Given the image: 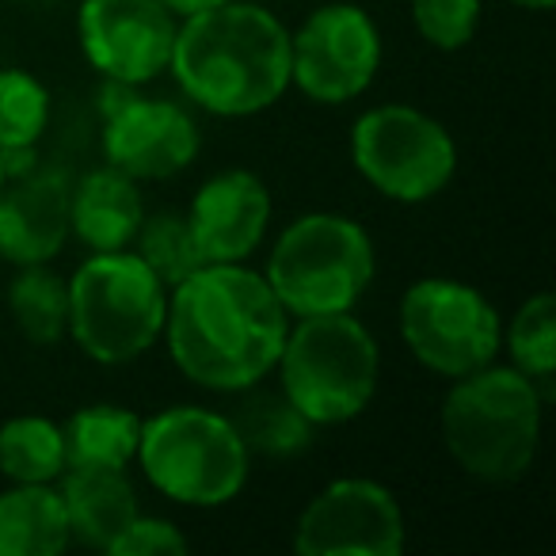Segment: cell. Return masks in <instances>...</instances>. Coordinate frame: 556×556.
Instances as JSON below:
<instances>
[{"instance_id": "obj_1", "label": "cell", "mask_w": 556, "mask_h": 556, "mask_svg": "<svg viewBox=\"0 0 556 556\" xmlns=\"http://www.w3.org/2000/svg\"><path fill=\"white\" fill-rule=\"evenodd\" d=\"M290 320L267 278L240 263H206L179 287L164 313L168 351L184 378L217 393H240L278 366Z\"/></svg>"}, {"instance_id": "obj_2", "label": "cell", "mask_w": 556, "mask_h": 556, "mask_svg": "<svg viewBox=\"0 0 556 556\" xmlns=\"http://www.w3.org/2000/svg\"><path fill=\"white\" fill-rule=\"evenodd\" d=\"M168 70L210 115H255L290 88V31L260 4L222 0L176 27Z\"/></svg>"}, {"instance_id": "obj_3", "label": "cell", "mask_w": 556, "mask_h": 556, "mask_svg": "<svg viewBox=\"0 0 556 556\" xmlns=\"http://www.w3.org/2000/svg\"><path fill=\"white\" fill-rule=\"evenodd\" d=\"M442 439L469 477L507 484L533 465L541 439L538 381L518 366H480L454 378L442 404Z\"/></svg>"}, {"instance_id": "obj_4", "label": "cell", "mask_w": 556, "mask_h": 556, "mask_svg": "<svg viewBox=\"0 0 556 556\" xmlns=\"http://www.w3.org/2000/svg\"><path fill=\"white\" fill-rule=\"evenodd\" d=\"M282 393L313 427L348 424L378 393L381 351L351 313L298 317L282 343Z\"/></svg>"}, {"instance_id": "obj_5", "label": "cell", "mask_w": 556, "mask_h": 556, "mask_svg": "<svg viewBox=\"0 0 556 556\" xmlns=\"http://www.w3.org/2000/svg\"><path fill=\"white\" fill-rule=\"evenodd\" d=\"M168 294L138 252H96L70 278V332L88 358L123 366L164 332Z\"/></svg>"}, {"instance_id": "obj_6", "label": "cell", "mask_w": 556, "mask_h": 556, "mask_svg": "<svg viewBox=\"0 0 556 556\" xmlns=\"http://www.w3.org/2000/svg\"><path fill=\"white\" fill-rule=\"evenodd\" d=\"M263 278L287 317L351 313L374 282V240L343 214H305L275 240Z\"/></svg>"}, {"instance_id": "obj_7", "label": "cell", "mask_w": 556, "mask_h": 556, "mask_svg": "<svg viewBox=\"0 0 556 556\" xmlns=\"http://www.w3.org/2000/svg\"><path fill=\"white\" fill-rule=\"evenodd\" d=\"M138 457L149 484L187 507H222L248 480V446L229 416L179 404L141 424Z\"/></svg>"}, {"instance_id": "obj_8", "label": "cell", "mask_w": 556, "mask_h": 556, "mask_svg": "<svg viewBox=\"0 0 556 556\" xmlns=\"http://www.w3.org/2000/svg\"><path fill=\"white\" fill-rule=\"evenodd\" d=\"M363 179L393 202H427L454 179L457 146L439 118L404 103L366 111L351 130Z\"/></svg>"}, {"instance_id": "obj_9", "label": "cell", "mask_w": 556, "mask_h": 556, "mask_svg": "<svg viewBox=\"0 0 556 556\" xmlns=\"http://www.w3.org/2000/svg\"><path fill=\"white\" fill-rule=\"evenodd\" d=\"M401 336L427 370L454 381L495 363L503 325L480 290L457 278H419L401 302Z\"/></svg>"}, {"instance_id": "obj_10", "label": "cell", "mask_w": 556, "mask_h": 556, "mask_svg": "<svg viewBox=\"0 0 556 556\" xmlns=\"http://www.w3.org/2000/svg\"><path fill=\"white\" fill-rule=\"evenodd\" d=\"M381 70V31L358 4H325L290 35V85L317 103H348Z\"/></svg>"}, {"instance_id": "obj_11", "label": "cell", "mask_w": 556, "mask_h": 556, "mask_svg": "<svg viewBox=\"0 0 556 556\" xmlns=\"http://www.w3.org/2000/svg\"><path fill=\"white\" fill-rule=\"evenodd\" d=\"M294 548L302 556H396L404 510L378 480H332L298 518Z\"/></svg>"}, {"instance_id": "obj_12", "label": "cell", "mask_w": 556, "mask_h": 556, "mask_svg": "<svg viewBox=\"0 0 556 556\" xmlns=\"http://www.w3.org/2000/svg\"><path fill=\"white\" fill-rule=\"evenodd\" d=\"M77 31L92 70L134 88L168 70L176 12L161 0H85Z\"/></svg>"}, {"instance_id": "obj_13", "label": "cell", "mask_w": 556, "mask_h": 556, "mask_svg": "<svg viewBox=\"0 0 556 556\" xmlns=\"http://www.w3.org/2000/svg\"><path fill=\"white\" fill-rule=\"evenodd\" d=\"M103 115V153L111 168L126 172L130 179H168L199 153V126L172 100L134 96L130 85L111 80Z\"/></svg>"}, {"instance_id": "obj_14", "label": "cell", "mask_w": 556, "mask_h": 556, "mask_svg": "<svg viewBox=\"0 0 556 556\" xmlns=\"http://www.w3.org/2000/svg\"><path fill=\"white\" fill-rule=\"evenodd\" d=\"M70 176L39 164L0 187V260L16 267L54 260L70 240Z\"/></svg>"}, {"instance_id": "obj_15", "label": "cell", "mask_w": 556, "mask_h": 556, "mask_svg": "<svg viewBox=\"0 0 556 556\" xmlns=\"http://www.w3.org/2000/svg\"><path fill=\"white\" fill-rule=\"evenodd\" d=\"M187 217L206 263H244L267 232L270 191L255 172L229 168L199 187Z\"/></svg>"}, {"instance_id": "obj_16", "label": "cell", "mask_w": 556, "mask_h": 556, "mask_svg": "<svg viewBox=\"0 0 556 556\" xmlns=\"http://www.w3.org/2000/svg\"><path fill=\"white\" fill-rule=\"evenodd\" d=\"M146 222L138 179L118 168H100L80 179L70 194V229L85 240L92 252H118L138 237Z\"/></svg>"}, {"instance_id": "obj_17", "label": "cell", "mask_w": 556, "mask_h": 556, "mask_svg": "<svg viewBox=\"0 0 556 556\" xmlns=\"http://www.w3.org/2000/svg\"><path fill=\"white\" fill-rule=\"evenodd\" d=\"M58 495L65 503L70 533H77L85 545L103 548V553L115 545V538L138 515V500H134V484L126 480V469L70 465V472H62Z\"/></svg>"}, {"instance_id": "obj_18", "label": "cell", "mask_w": 556, "mask_h": 556, "mask_svg": "<svg viewBox=\"0 0 556 556\" xmlns=\"http://www.w3.org/2000/svg\"><path fill=\"white\" fill-rule=\"evenodd\" d=\"M70 545V518L50 484H16L0 495V556H58Z\"/></svg>"}, {"instance_id": "obj_19", "label": "cell", "mask_w": 556, "mask_h": 556, "mask_svg": "<svg viewBox=\"0 0 556 556\" xmlns=\"http://www.w3.org/2000/svg\"><path fill=\"white\" fill-rule=\"evenodd\" d=\"M65 434V469L85 465V469H126L130 457H138L141 419L130 408L115 404H88L73 412Z\"/></svg>"}, {"instance_id": "obj_20", "label": "cell", "mask_w": 556, "mask_h": 556, "mask_svg": "<svg viewBox=\"0 0 556 556\" xmlns=\"http://www.w3.org/2000/svg\"><path fill=\"white\" fill-rule=\"evenodd\" d=\"M240 404L229 416L237 427L240 442L248 454H267V457H294L313 442V424L294 408L287 393H248L240 389Z\"/></svg>"}, {"instance_id": "obj_21", "label": "cell", "mask_w": 556, "mask_h": 556, "mask_svg": "<svg viewBox=\"0 0 556 556\" xmlns=\"http://www.w3.org/2000/svg\"><path fill=\"white\" fill-rule=\"evenodd\" d=\"M9 309L27 340L50 348L70 332V282L47 263L20 267L9 287Z\"/></svg>"}, {"instance_id": "obj_22", "label": "cell", "mask_w": 556, "mask_h": 556, "mask_svg": "<svg viewBox=\"0 0 556 556\" xmlns=\"http://www.w3.org/2000/svg\"><path fill=\"white\" fill-rule=\"evenodd\" d=\"M0 472L16 484H50L65 472V434L42 416H16L0 427Z\"/></svg>"}, {"instance_id": "obj_23", "label": "cell", "mask_w": 556, "mask_h": 556, "mask_svg": "<svg viewBox=\"0 0 556 556\" xmlns=\"http://www.w3.org/2000/svg\"><path fill=\"white\" fill-rule=\"evenodd\" d=\"M138 255L146 267L161 278V287H179L184 278H191L199 267H206L199 240H194L191 217L184 214H153L141 222L138 229Z\"/></svg>"}, {"instance_id": "obj_24", "label": "cell", "mask_w": 556, "mask_h": 556, "mask_svg": "<svg viewBox=\"0 0 556 556\" xmlns=\"http://www.w3.org/2000/svg\"><path fill=\"white\" fill-rule=\"evenodd\" d=\"M47 118V85L24 70H0V149H35Z\"/></svg>"}, {"instance_id": "obj_25", "label": "cell", "mask_w": 556, "mask_h": 556, "mask_svg": "<svg viewBox=\"0 0 556 556\" xmlns=\"http://www.w3.org/2000/svg\"><path fill=\"white\" fill-rule=\"evenodd\" d=\"M515 366L533 381H548L556 370V298L538 294L515 313L507 332Z\"/></svg>"}, {"instance_id": "obj_26", "label": "cell", "mask_w": 556, "mask_h": 556, "mask_svg": "<svg viewBox=\"0 0 556 556\" xmlns=\"http://www.w3.org/2000/svg\"><path fill=\"white\" fill-rule=\"evenodd\" d=\"M412 20L434 50H462L480 24V0H412Z\"/></svg>"}, {"instance_id": "obj_27", "label": "cell", "mask_w": 556, "mask_h": 556, "mask_svg": "<svg viewBox=\"0 0 556 556\" xmlns=\"http://www.w3.org/2000/svg\"><path fill=\"white\" fill-rule=\"evenodd\" d=\"M111 556H164V553H187V538L168 518H146L138 510L134 522L115 538L108 548Z\"/></svg>"}, {"instance_id": "obj_28", "label": "cell", "mask_w": 556, "mask_h": 556, "mask_svg": "<svg viewBox=\"0 0 556 556\" xmlns=\"http://www.w3.org/2000/svg\"><path fill=\"white\" fill-rule=\"evenodd\" d=\"M161 4H168L176 16H191V12L214 9V4H222V0H161Z\"/></svg>"}, {"instance_id": "obj_29", "label": "cell", "mask_w": 556, "mask_h": 556, "mask_svg": "<svg viewBox=\"0 0 556 556\" xmlns=\"http://www.w3.org/2000/svg\"><path fill=\"white\" fill-rule=\"evenodd\" d=\"M510 4H518V9H526V12H548L556 0H510Z\"/></svg>"}, {"instance_id": "obj_30", "label": "cell", "mask_w": 556, "mask_h": 556, "mask_svg": "<svg viewBox=\"0 0 556 556\" xmlns=\"http://www.w3.org/2000/svg\"><path fill=\"white\" fill-rule=\"evenodd\" d=\"M0 187H4V168H0Z\"/></svg>"}]
</instances>
